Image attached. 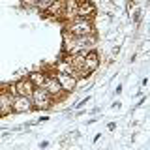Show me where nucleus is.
I'll return each instance as SVG.
<instances>
[{"mask_svg": "<svg viewBox=\"0 0 150 150\" xmlns=\"http://www.w3.org/2000/svg\"><path fill=\"white\" fill-rule=\"evenodd\" d=\"M66 32H69L75 38H81V36H92L96 34V26H94L92 19H81V17H75L73 21L66 23Z\"/></svg>", "mask_w": 150, "mask_h": 150, "instance_id": "1", "label": "nucleus"}, {"mask_svg": "<svg viewBox=\"0 0 150 150\" xmlns=\"http://www.w3.org/2000/svg\"><path fill=\"white\" fill-rule=\"evenodd\" d=\"M30 100H32V105H34V109H49V107L54 103L53 98L47 94V90H45L43 86H41V88H34V90H32Z\"/></svg>", "mask_w": 150, "mask_h": 150, "instance_id": "2", "label": "nucleus"}, {"mask_svg": "<svg viewBox=\"0 0 150 150\" xmlns=\"http://www.w3.org/2000/svg\"><path fill=\"white\" fill-rule=\"evenodd\" d=\"M43 88L47 90V94L53 98V101L60 100V98H64V94H66L62 88H60V84H58V81L54 79V75H53V73H49V77H47V81H45V84H43Z\"/></svg>", "mask_w": 150, "mask_h": 150, "instance_id": "3", "label": "nucleus"}, {"mask_svg": "<svg viewBox=\"0 0 150 150\" xmlns=\"http://www.w3.org/2000/svg\"><path fill=\"white\" fill-rule=\"evenodd\" d=\"M53 75H54V79L58 81L60 88H62L66 94L77 90V77H71V75H66V73H53Z\"/></svg>", "mask_w": 150, "mask_h": 150, "instance_id": "4", "label": "nucleus"}, {"mask_svg": "<svg viewBox=\"0 0 150 150\" xmlns=\"http://www.w3.org/2000/svg\"><path fill=\"white\" fill-rule=\"evenodd\" d=\"M13 112H17V115H23V112H30L34 109V105H32V100L26 96H15L13 98V105H11Z\"/></svg>", "mask_w": 150, "mask_h": 150, "instance_id": "5", "label": "nucleus"}, {"mask_svg": "<svg viewBox=\"0 0 150 150\" xmlns=\"http://www.w3.org/2000/svg\"><path fill=\"white\" fill-rule=\"evenodd\" d=\"M13 90H15V96H26L30 98L32 96V90H34V84L28 81V77L21 79V81H17L13 84Z\"/></svg>", "mask_w": 150, "mask_h": 150, "instance_id": "6", "label": "nucleus"}, {"mask_svg": "<svg viewBox=\"0 0 150 150\" xmlns=\"http://www.w3.org/2000/svg\"><path fill=\"white\" fill-rule=\"evenodd\" d=\"M13 98L15 96H11L8 90H0V105H2V116H8V115H11L13 109H11V105H13Z\"/></svg>", "mask_w": 150, "mask_h": 150, "instance_id": "7", "label": "nucleus"}, {"mask_svg": "<svg viewBox=\"0 0 150 150\" xmlns=\"http://www.w3.org/2000/svg\"><path fill=\"white\" fill-rule=\"evenodd\" d=\"M94 15H96V6H94L90 0H86V2H79L77 17H81V19H92Z\"/></svg>", "mask_w": 150, "mask_h": 150, "instance_id": "8", "label": "nucleus"}, {"mask_svg": "<svg viewBox=\"0 0 150 150\" xmlns=\"http://www.w3.org/2000/svg\"><path fill=\"white\" fill-rule=\"evenodd\" d=\"M77 8H79L77 0H64V13H62V17L68 23L73 21V19L77 17Z\"/></svg>", "mask_w": 150, "mask_h": 150, "instance_id": "9", "label": "nucleus"}, {"mask_svg": "<svg viewBox=\"0 0 150 150\" xmlns=\"http://www.w3.org/2000/svg\"><path fill=\"white\" fill-rule=\"evenodd\" d=\"M54 73H66V75H71V77H77V71H75V68L71 64L68 62L66 58L58 60V62L54 64ZM79 79V77H77Z\"/></svg>", "mask_w": 150, "mask_h": 150, "instance_id": "10", "label": "nucleus"}, {"mask_svg": "<svg viewBox=\"0 0 150 150\" xmlns=\"http://www.w3.org/2000/svg\"><path fill=\"white\" fill-rule=\"evenodd\" d=\"M47 77H49V73H45V71H32L28 75V81L34 84V88H41L45 84Z\"/></svg>", "mask_w": 150, "mask_h": 150, "instance_id": "11", "label": "nucleus"}, {"mask_svg": "<svg viewBox=\"0 0 150 150\" xmlns=\"http://www.w3.org/2000/svg\"><path fill=\"white\" fill-rule=\"evenodd\" d=\"M45 13H49V15L54 17V19H58V17L62 19V13H64V0H53V4L47 8Z\"/></svg>", "mask_w": 150, "mask_h": 150, "instance_id": "12", "label": "nucleus"}, {"mask_svg": "<svg viewBox=\"0 0 150 150\" xmlns=\"http://www.w3.org/2000/svg\"><path fill=\"white\" fill-rule=\"evenodd\" d=\"M0 116H2V105H0Z\"/></svg>", "mask_w": 150, "mask_h": 150, "instance_id": "13", "label": "nucleus"}]
</instances>
